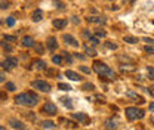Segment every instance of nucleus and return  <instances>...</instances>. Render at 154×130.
I'll list each match as a JSON object with an SVG mask.
<instances>
[{"label": "nucleus", "instance_id": "27", "mask_svg": "<svg viewBox=\"0 0 154 130\" xmlns=\"http://www.w3.org/2000/svg\"><path fill=\"white\" fill-rule=\"evenodd\" d=\"M52 62H54V64H61V62H62V58L58 56V55L52 56Z\"/></svg>", "mask_w": 154, "mask_h": 130}, {"label": "nucleus", "instance_id": "38", "mask_svg": "<svg viewBox=\"0 0 154 130\" xmlns=\"http://www.w3.org/2000/svg\"><path fill=\"white\" fill-rule=\"evenodd\" d=\"M144 41H147V44H154V38H150V37H144Z\"/></svg>", "mask_w": 154, "mask_h": 130}, {"label": "nucleus", "instance_id": "36", "mask_svg": "<svg viewBox=\"0 0 154 130\" xmlns=\"http://www.w3.org/2000/svg\"><path fill=\"white\" fill-rule=\"evenodd\" d=\"M105 46H107L108 49H113V50L117 49V44H116V43H110V41H107V43H105Z\"/></svg>", "mask_w": 154, "mask_h": 130}, {"label": "nucleus", "instance_id": "33", "mask_svg": "<svg viewBox=\"0 0 154 130\" xmlns=\"http://www.w3.org/2000/svg\"><path fill=\"white\" fill-rule=\"evenodd\" d=\"M6 89H8L9 92H14V90H15V84H14V83H6Z\"/></svg>", "mask_w": 154, "mask_h": 130}, {"label": "nucleus", "instance_id": "45", "mask_svg": "<svg viewBox=\"0 0 154 130\" xmlns=\"http://www.w3.org/2000/svg\"><path fill=\"white\" fill-rule=\"evenodd\" d=\"M6 8H8V3L3 2V3H2V9H6Z\"/></svg>", "mask_w": 154, "mask_h": 130}, {"label": "nucleus", "instance_id": "46", "mask_svg": "<svg viewBox=\"0 0 154 130\" xmlns=\"http://www.w3.org/2000/svg\"><path fill=\"white\" fill-rule=\"evenodd\" d=\"M150 92H151V95H154V86L151 87V89H150Z\"/></svg>", "mask_w": 154, "mask_h": 130}, {"label": "nucleus", "instance_id": "11", "mask_svg": "<svg viewBox=\"0 0 154 130\" xmlns=\"http://www.w3.org/2000/svg\"><path fill=\"white\" fill-rule=\"evenodd\" d=\"M48 47H49V50H51V52H54V50H57V49H58L57 38H54V37L48 38Z\"/></svg>", "mask_w": 154, "mask_h": 130}, {"label": "nucleus", "instance_id": "34", "mask_svg": "<svg viewBox=\"0 0 154 130\" xmlns=\"http://www.w3.org/2000/svg\"><path fill=\"white\" fill-rule=\"evenodd\" d=\"M94 89H95V86L94 84H89V83H86L83 86V90H94Z\"/></svg>", "mask_w": 154, "mask_h": 130}, {"label": "nucleus", "instance_id": "35", "mask_svg": "<svg viewBox=\"0 0 154 130\" xmlns=\"http://www.w3.org/2000/svg\"><path fill=\"white\" fill-rule=\"evenodd\" d=\"M6 24H8V27H14L15 25V18H8V21H6Z\"/></svg>", "mask_w": 154, "mask_h": 130}, {"label": "nucleus", "instance_id": "37", "mask_svg": "<svg viewBox=\"0 0 154 130\" xmlns=\"http://www.w3.org/2000/svg\"><path fill=\"white\" fill-rule=\"evenodd\" d=\"M34 47H36V50H37V53H43V46H42V44H36Z\"/></svg>", "mask_w": 154, "mask_h": 130}, {"label": "nucleus", "instance_id": "16", "mask_svg": "<svg viewBox=\"0 0 154 130\" xmlns=\"http://www.w3.org/2000/svg\"><path fill=\"white\" fill-rule=\"evenodd\" d=\"M128 96H129V98H132V99H135V101H138L139 104H144V102H145L142 96H139L138 93H135V92H128Z\"/></svg>", "mask_w": 154, "mask_h": 130}, {"label": "nucleus", "instance_id": "22", "mask_svg": "<svg viewBox=\"0 0 154 130\" xmlns=\"http://www.w3.org/2000/svg\"><path fill=\"white\" fill-rule=\"evenodd\" d=\"M120 70H122V71H135L136 67H135V65H122Z\"/></svg>", "mask_w": 154, "mask_h": 130}, {"label": "nucleus", "instance_id": "40", "mask_svg": "<svg viewBox=\"0 0 154 130\" xmlns=\"http://www.w3.org/2000/svg\"><path fill=\"white\" fill-rule=\"evenodd\" d=\"M65 123H67V124H68L70 127H77V124H74V123H71V121H65Z\"/></svg>", "mask_w": 154, "mask_h": 130}, {"label": "nucleus", "instance_id": "39", "mask_svg": "<svg viewBox=\"0 0 154 130\" xmlns=\"http://www.w3.org/2000/svg\"><path fill=\"white\" fill-rule=\"evenodd\" d=\"M80 70H82L83 73H86V74H91V70H89V68H86V67H83V65L80 67Z\"/></svg>", "mask_w": 154, "mask_h": 130}, {"label": "nucleus", "instance_id": "18", "mask_svg": "<svg viewBox=\"0 0 154 130\" xmlns=\"http://www.w3.org/2000/svg\"><path fill=\"white\" fill-rule=\"evenodd\" d=\"M105 127L108 130H113L117 127V120H113V118H110V120H107L105 121Z\"/></svg>", "mask_w": 154, "mask_h": 130}, {"label": "nucleus", "instance_id": "29", "mask_svg": "<svg viewBox=\"0 0 154 130\" xmlns=\"http://www.w3.org/2000/svg\"><path fill=\"white\" fill-rule=\"evenodd\" d=\"M2 47H3V50H6V52H12V47H11L9 44H6L5 41H2Z\"/></svg>", "mask_w": 154, "mask_h": 130}, {"label": "nucleus", "instance_id": "44", "mask_svg": "<svg viewBox=\"0 0 154 130\" xmlns=\"http://www.w3.org/2000/svg\"><path fill=\"white\" fill-rule=\"evenodd\" d=\"M74 56H76V58H79V59H85V56H83V55H77V53H74Z\"/></svg>", "mask_w": 154, "mask_h": 130}, {"label": "nucleus", "instance_id": "1", "mask_svg": "<svg viewBox=\"0 0 154 130\" xmlns=\"http://www.w3.org/2000/svg\"><path fill=\"white\" fill-rule=\"evenodd\" d=\"M15 102L19 104V105H24V107H30L31 108V107L37 105L38 96L33 92H25V93H21V95H17L15 96Z\"/></svg>", "mask_w": 154, "mask_h": 130}, {"label": "nucleus", "instance_id": "6", "mask_svg": "<svg viewBox=\"0 0 154 130\" xmlns=\"http://www.w3.org/2000/svg\"><path fill=\"white\" fill-rule=\"evenodd\" d=\"M73 118L80 121L82 124H91V118L86 115V114H82V112H73Z\"/></svg>", "mask_w": 154, "mask_h": 130}, {"label": "nucleus", "instance_id": "31", "mask_svg": "<svg viewBox=\"0 0 154 130\" xmlns=\"http://www.w3.org/2000/svg\"><path fill=\"white\" fill-rule=\"evenodd\" d=\"M95 36H96L98 38H101V37H105L107 34H105V31H102V30H98V31L95 33Z\"/></svg>", "mask_w": 154, "mask_h": 130}, {"label": "nucleus", "instance_id": "2", "mask_svg": "<svg viewBox=\"0 0 154 130\" xmlns=\"http://www.w3.org/2000/svg\"><path fill=\"white\" fill-rule=\"evenodd\" d=\"M94 70L95 73L99 77H105V78H110V80H114V71L111 68H108L105 64L99 62V61H95L94 62Z\"/></svg>", "mask_w": 154, "mask_h": 130}, {"label": "nucleus", "instance_id": "3", "mask_svg": "<svg viewBox=\"0 0 154 130\" xmlns=\"http://www.w3.org/2000/svg\"><path fill=\"white\" fill-rule=\"evenodd\" d=\"M125 112H126V117L129 120H141L145 115V112L142 110H139V108H136V107H129V108H126Z\"/></svg>", "mask_w": 154, "mask_h": 130}, {"label": "nucleus", "instance_id": "17", "mask_svg": "<svg viewBox=\"0 0 154 130\" xmlns=\"http://www.w3.org/2000/svg\"><path fill=\"white\" fill-rule=\"evenodd\" d=\"M43 18V14H42V11L40 9H36L34 12H33V15H31V19L34 21V22H38L40 19Z\"/></svg>", "mask_w": 154, "mask_h": 130}, {"label": "nucleus", "instance_id": "30", "mask_svg": "<svg viewBox=\"0 0 154 130\" xmlns=\"http://www.w3.org/2000/svg\"><path fill=\"white\" fill-rule=\"evenodd\" d=\"M89 41H91V44H92V46L99 44V38H98V37H91V38H89Z\"/></svg>", "mask_w": 154, "mask_h": 130}, {"label": "nucleus", "instance_id": "9", "mask_svg": "<svg viewBox=\"0 0 154 130\" xmlns=\"http://www.w3.org/2000/svg\"><path fill=\"white\" fill-rule=\"evenodd\" d=\"M21 44H22L24 47H34V46H36V44H34V40L30 37V36H25V37L22 38Z\"/></svg>", "mask_w": 154, "mask_h": 130}, {"label": "nucleus", "instance_id": "47", "mask_svg": "<svg viewBox=\"0 0 154 130\" xmlns=\"http://www.w3.org/2000/svg\"><path fill=\"white\" fill-rule=\"evenodd\" d=\"M129 2H131V3H134V2H135V0H129Z\"/></svg>", "mask_w": 154, "mask_h": 130}, {"label": "nucleus", "instance_id": "12", "mask_svg": "<svg viewBox=\"0 0 154 130\" xmlns=\"http://www.w3.org/2000/svg\"><path fill=\"white\" fill-rule=\"evenodd\" d=\"M33 65H34V68H36V70H38V71L46 70V64H45L42 59H34V61H33Z\"/></svg>", "mask_w": 154, "mask_h": 130}, {"label": "nucleus", "instance_id": "43", "mask_svg": "<svg viewBox=\"0 0 154 130\" xmlns=\"http://www.w3.org/2000/svg\"><path fill=\"white\" fill-rule=\"evenodd\" d=\"M73 22H74V24H79L80 21H79V18H76V17H73Z\"/></svg>", "mask_w": 154, "mask_h": 130}, {"label": "nucleus", "instance_id": "7", "mask_svg": "<svg viewBox=\"0 0 154 130\" xmlns=\"http://www.w3.org/2000/svg\"><path fill=\"white\" fill-rule=\"evenodd\" d=\"M42 112H45V114H48V115H55V114H57V107H55L54 104L48 102V104H45V105H43Z\"/></svg>", "mask_w": 154, "mask_h": 130}, {"label": "nucleus", "instance_id": "41", "mask_svg": "<svg viewBox=\"0 0 154 130\" xmlns=\"http://www.w3.org/2000/svg\"><path fill=\"white\" fill-rule=\"evenodd\" d=\"M0 81H2V83L5 81V71H2V75H0Z\"/></svg>", "mask_w": 154, "mask_h": 130}, {"label": "nucleus", "instance_id": "5", "mask_svg": "<svg viewBox=\"0 0 154 130\" xmlns=\"http://www.w3.org/2000/svg\"><path fill=\"white\" fill-rule=\"evenodd\" d=\"M18 65V59L17 58H6L3 62H2V68L3 70H12Z\"/></svg>", "mask_w": 154, "mask_h": 130}, {"label": "nucleus", "instance_id": "15", "mask_svg": "<svg viewBox=\"0 0 154 130\" xmlns=\"http://www.w3.org/2000/svg\"><path fill=\"white\" fill-rule=\"evenodd\" d=\"M9 124H11V126H12L14 129H19V130H24V129H25L22 123H19V121L14 120V118H11V120H9Z\"/></svg>", "mask_w": 154, "mask_h": 130}, {"label": "nucleus", "instance_id": "21", "mask_svg": "<svg viewBox=\"0 0 154 130\" xmlns=\"http://www.w3.org/2000/svg\"><path fill=\"white\" fill-rule=\"evenodd\" d=\"M55 124H54V121H49V120H46V121H42V127H45V129H52Z\"/></svg>", "mask_w": 154, "mask_h": 130}, {"label": "nucleus", "instance_id": "32", "mask_svg": "<svg viewBox=\"0 0 154 130\" xmlns=\"http://www.w3.org/2000/svg\"><path fill=\"white\" fill-rule=\"evenodd\" d=\"M3 40L5 41H17V37H14V36H3Z\"/></svg>", "mask_w": 154, "mask_h": 130}, {"label": "nucleus", "instance_id": "28", "mask_svg": "<svg viewBox=\"0 0 154 130\" xmlns=\"http://www.w3.org/2000/svg\"><path fill=\"white\" fill-rule=\"evenodd\" d=\"M64 59L67 61V64H73V58H71V56L68 55L67 52H64Z\"/></svg>", "mask_w": 154, "mask_h": 130}, {"label": "nucleus", "instance_id": "25", "mask_svg": "<svg viewBox=\"0 0 154 130\" xmlns=\"http://www.w3.org/2000/svg\"><path fill=\"white\" fill-rule=\"evenodd\" d=\"M147 75H148L150 80H154V68L153 67H148V68H147Z\"/></svg>", "mask_w": 154, "mask_h": 130}, {"label": "nucleus", "instance_id": "24", "mask_svg": "<svg viewBox=\"0 0 154 130\" xmlns=\"http://www.w3.org/2000/svg\"><path fill=\"white\" fill-rule=\"evenodd\" d=\"M125 41H126V43H129V44H135V43H138V38L128 36V37H125Z\"/></svg>", "mask_w": 154, "mask_h": 130}, {"label": "nucleus", "instance_id": "4", "mask_svg": "<svg viewBox=\"0 0 154 130\" xmlns=\"http://www.w3.org/2000/svg\"><path fill=\"white\" fill-rule=\"evenodd\" d=\"M33 87L40 90V92H45V93H48L51 90V84L46 83V81H43V80H34V81H33Z\"/></svg>", "mask_w": 154, "mask_h": 130}, {"label": "nucleus", "instance_id": "20", "mask_svg": "<svg viewBox=\"0 0 154 130\" xmlns=\"http://www.w3.org/2000/svg\"><path fill=\"white\" fill-rule=\"evenodd\" d=\"M61 102H62L68 110H73V104H71V99H70V98H61Z\"/></svg>", "mask_w": 154, "mask_h": 130}, {"label": "nucleus", "instance_id": "14", "mask_svg": "<svg viewBox=\"0 0 154 130\" xmlns=\"http://www.w3.org/2000/svg\"><path fill=\"white\" fill-rule=\"evenodd\" d=\"M52 24H54V27H55V28L61 30V28H64V27L67 25V21H65V19H55Z\"/></svg>", "mask_w": 154, "mask_h": 130}, {"label": "nucleus", "instance_id": "42", "mask_svg": "<svg viewBox=\"0 0 154 130\" xmlns=\"http://www.w3.org/2000/svg\"><path fill=\"white\" fill-rule=\"evenodd\" d=\"M148 108H150V111L154 112V104H150V105H148Z\"/></svg>", "mask_w": 154, "mask_h": 130}, {"label": "nucleus", "instance_id": "19", "mask_svg": "<svg viewBox=\"0 0 154 130\" xmlns=\"http://www.w3.org/2000/svg\"><path fill=\"white\" fill-rule=\"evenodd\" d=\"M85 50H86V55H88V56H95L96 55L95 49H94L89 43H86V44H85Z\"/></svg>", "mask_w": 154, "mask_h": 130}, {"label": "nucleus", "instance_id": "13", "mask_svg": "<svg viewBox=\"0 0 154 130\" xmlns=\"http://www.w3.org/2000/svg\"><path fill=\"white\" fill-rule=\"evenodd\" d=\"M88 22H92V24H105V18H101V17H89Z\"/></svg>", "mask_w": 154, "mask_h": 130}, {"label": "nucleus", "instance_id": "8", "mask_svg": "<svg viewBox=\"0 0 154 130\" xmlns=\"http://www.w3.org/2000/svg\"><path fill=\"white\" fill-rule=\"evenodd\" d=\"M62 38H64V41H65L67 44H70V46H73V47H79V41H77L73 36H70V34H64Z\"/></svg>", "mask_w": 154, "mask_h": 130}, {"label": "nucleus", "instance_id": "26", "mask_svg": "<svg viewBox=\"0 0 154 130\" xmlns=\"http://www.w3.org/2000/svg\"><path fill=\"white\" fill-rule=\"evenodd\" d=\"M144 50H145L148 55H153V53H154V47H153V46H148V44L144 47Z\"/></svg>", "mask_w": 154, "mask_h": 130}, {"label": "nucleus", "instance_id": "23", "mask_svg": "<svg viewBox=\"0 0 154 130\" xmlns=\"http://www.w3.org/2000/svg\"><path fill=\"white\" fill-rule=\"evenodd\" d=\"M58 87H59L61 90H65V92L71 90V86H70V84H65V83H59V84H58Z\"/></svg>", "mask_w": 154, "mask_h": 130}, {"label": "nucleus", "instance_id": "10", "mask_svg": "<svg viewBox=\"0 0 154 130\" xmlns=\"http://www.w3.org/2000/svg\"><path fill=\"white\" fill-rule=\"evenodd\" d=\"M65 75L70 78V80H73V81H80L82 80V77L77 74V73H74V71H71V70H68V71H65Z\"/></svg>", "mask_w": 154, "mask_h": 130}]
</instances>
